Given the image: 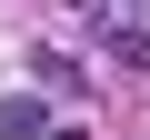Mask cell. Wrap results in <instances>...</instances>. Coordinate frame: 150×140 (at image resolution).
<instances>
[{
    "label": "cell",
    "instance_id": "cell-1",
    "mask_svg": "<svg viewBox=\"0 0 150 140\" xmlns=\"http://www.w3.org/2000/svg\"><path fill=\"white\" fill-rule=\"evenodd\" d=\"M0 140H50V110H40V90H10V100H0Z\"/></svg>",
    "mask_w": 150,
    "mask_h": 140
},
{
    "label": "cell",
    "instance_id": "cell-4",
    "mask_svg": "<svg viewBox=\"0 0 150 140\" xmlns=\"http://www.w3.org/2000/svg\"><path fill=\"white\" fill-rule=\"evenodd\" d=\"M50 140H90V130H50Z\"/></svg>",
    "mask_w": 150,
    "mask_h": 140
},
{
    "label": "cell",
    "instance_id": "cell-2",
    "mask_svg": "<svg viewBox=\"0 0 150 140\" xmlns=\"http://www.w3.org/2000/svg\"><path fill=\"white\" fill-rule=\"evenodd\" d=\"M30 80H50L60 100H80V60H60V50H40V60H30Z\"/></svg>",
    "mask_w": 150,
    "mask_h": 140
},
{
    "label": "cell",
    "instance_id": "cell-5",
    "mask_svg": "<svg viewBox=\"0 0 150 140\" xmlns=\"http://www.w3.org/2000/svg\"><path fill=\"white\" fill-rule=\"evenodd\" d=\"M70 10H90V0H70Z\"/></svg>",
    "mask_w": 150,
    "mask_h": 140
},
{
    "label": "cell",
    "instance_id": "cell-3",
    "mask_svg": "<svg viewBox=\"0 0 150 140\" xmlns=\"http://www.w3.org/2000/svg\"><path fill=\"white\" fill-rule=\"evenodd\" d=\"M110 60H120V70H140V80H150V30H120V20H110Z\"/></svg>",
    "mask_w": 150,
    "mask_h": 140
}]
</instances>
